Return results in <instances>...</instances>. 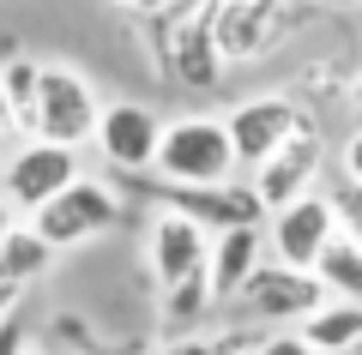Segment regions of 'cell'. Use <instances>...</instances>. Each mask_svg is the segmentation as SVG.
I'll return each mask as SVG.
<instances>
[{
    "instance_id": "1",
    "label": "cell",
    "mask_w": 362,
    "mask_h": 355,
    "mask_svg": "<svg viewBox=\"0 0 362 355\" xmlns=\"http://www.w3.org/2000/svg\"><path fill=\"white\" fill-rule=\"evenodd\" d=\"M242 175L223 114H175L163 121L157 151V187H230Z\"/></svg>"
},
{
    "instance_id": "2",
    "label": "cell",
    "mask_w": 362,
    "mask_h": 355,
    "mask_svg": "<svg viewBox=\"0 0 362 355\" xmlns=\"http://www.w3.org/2000/svg\"><path fill=\"white\" fill-rule=\"evenodd\" d=\"M218 6L223 0H187L169 25H151L157 30V61H163V73L181 90H218L223 73H230V61L218 49Z\"/></svg>"
},
{
    "instance_id": "3",
    "label": "cell",
    "mask_w": 362,
    "mask_h": 355,
    "mask_svg": "<svg viewBox=\"0 0 362 355\" xmlns=\"http://www.w3.org/2000/svg\"><path fill=\"white\" fill-rule=\"evenodd\" d=\"M97 121H103V97L78 66H42V102H37V139L61 145V151H85L97 145Z\"/></svg>"
},
{
    "instance_id": "4",
    "label": "cell",
    "mask_w": 362,
    "mask_h": 355,
    "mask_svg": "<svg viewBox=\"0 0 362 355\" xmlns=\"http://www.w3.org/2000/svg\"><path fill=\"white\" fill-rule=\"evenodd\" d=\"M25 223L37 229L54 253H73V247L103 241L109 229L121 223V199H115V187H109V181H90V175H85V181H73L54 205H42L37 217H25Z\"/></svg>"
},
{
    "instance_id": "5",
    "label": "cell",
    "mask_w": 362,
    "mask_h": 355,
    "mask_svg": "<svg viewBox=\"0 0 362 355\" xmlns=\"http://www.w3.org/2000/svg\"><path fill=\"white\" fill-rule=\"evenodd\" d=\"M73 181H85V157L78 151H61V145H42V139H25L6 169H0V193L18 217H37L42 205H54Z\"/></svg>"
},
{
    "instance_id": "6",
    "label": "cell",
    "mask_w": 362,
    "mask_h": 355,
    "mask_svg": "<svg viewBox=\"0 0 362 355\" xmlns=\"http://www.w3.org/2000/svg\"><path fill=\"white\" fill-rule=\"evenodd\" d=\"M302 102L296 97H284V90H266V97H247V102H235L230 114H223V127H230V145H235V163L254 175L266 157H278L290 139L302 133Z\"/></svg>"
},
{
    "instance_id": "7",
    "label": "cell",
    "mask_w": 362,
    "mask_h": 355,
    "mask_svg": "<svg viewBox=\"0 0 362 355\" xmlns=\"http://www.w3.org/2000/svg\"><path fill=\"white\" fill-rule=\"evenodd\" d=\"M145 187L157 193V211L199 223L211 241L230 229H266V205H259L254 181H230V187H157V181H145Z\"/></svg>"
},
{
    "instance_id": "8",
    "label": "cell",
    "mask_w": 362,
    "mask_h": 355,
    "mask_svg": "<svg viewBox=\"0 0 362 355\" xmlns=\"http://www.w3.org/2000/svg\"><path fill=\"white\" fill-rule=\"evenodd\" d=\"M332 241H338V211H332V199H326V187L308 193V199H296L290 211L266 217V253H272V265L314 271Z\"/></svg>"
},
{
    "instance_id": "9",
    "label": "cell",
    "mask_w": 362,
    "mask_h": 355,
    "mask_svg": "<svg viewBox=\"0 0 362 355\" xmlns=\"http://www.w3.org/2000/svg\"><path fill=\"white\" fill-rule=\"evenodd\" d=\"M157 151H163V121H157V109H145V102H103L97 157L115 175H127V181L157 175Z\"/></svg>"
},
{
    "instance_id": "10",
    "label": "cell",
    "mask_w": 362,
    "mask_h": 355,
    "mask_svg": "<svg viewBox=\"0 0 362 355\" xmlns=\"http://www.w3.org/2000/svg\"><path fill=\"white\" fill-rule=\"evenodd\" d=\"M326 301H332V295H326V283L314 277V271H290V265H272V259L254 271V283L235 295V307H242L247 319H259V325H302V319H314Z\"/></svg>"
},
{
    "instance_id": "11",
    "label": "cell",
    "mask_w": 362,
    "mask_h": 355,
    "mask_svg": "<svg viewBox=\"0 0 362 355\" xmlns=\"http://www.w3.org/2000/svg\"><path fill=\"white\" fill-rule=\"evenodd\" d=\"M145 265L157 277V295L181 289L194 277H211V235L199 223H187V217H175V211H157L145 223Z\"/></svg>"
},
{
    "instance_id": "12",
    "label": "cell",
    "mask_w": 362,
    "mask_h": 355,
    "mask_svg": "<svg viewBox=\"0 0 362 355\" xmlns=\"http://www.w3.org/2000/svg\"><path fill=\"white\" fill-rule=\"evenodd\" d=\"M320 169H326V139H320L314 121H302L296 139L254 169V193H259V205H266V217H278V211H290L296 199L320 193Z\"/></svg>"
},
{
    "instance_id": "13",
    "label": "cell",
    "mask_w": 362,
    "mask_h": 355,
    "mask_svg": "<svg viewBox=\"0 0 362 355\" xmlns=\"http://www.w3.org/2000/svg\"><path fill=\"white\" fill-rule=\"evenodd\" d=\"M290 18H296V6H242V0H223L218 6V49L230 66H247L259 61V54H272L278 42H284Z\"/></svg>"
},
{
    "instance_id": "14",
    "label": "cell",
    "mask_w": 362,
    "mask_h": 355,
    "mask_svg": "<svg viewBox=\"0 0 362 355\" xmlns=\"http://www.w3.org/2000/svg\"><path fill=\"white\" fill-rule=\"evenodd\" d=\"M266 265V229H230L211 241V295L218 307H235V295L254 283V271Z\"/></svg>"
},
{
    "instance_id": "15",
    "label": "cell",
    "mask_w": 362,
    "mask_h": 355,
    "mask_svg": "<svg viewBox=\"0 0 362 355\" xmlns=\"http://www.w3.org/2000/svg\"><path fill=\"white\" fill-rule=\"evenodd\" d=\"M296 331L314 355H350V349H362V301H326Z\"/></svg>"
},
{
    "instance_id": "16",
    "label": "cell",
    "mask_w": 362,
    "mask_h": 355,
    "mask_svg": "<svg viewBox=\"0 0 362 355\" xmlns=\"http://www.w3.org/2000/svg\"><path fill=\"white\" fill-rule=\"evenodd\" d=\"M49 265H54V247L30 223H18L0 241V289H30L37 277H49Z\"/></svg>"
},
{
    "instance_id": "17",
    "label": "cell",
    "mask_w": 362,
    "mask_h": 355,
    "mask_svg": "<svg viewBox=\"0 0 362 355\" xmlns=\"http://www.w3.org/2000/svg\"><path fill=\"white\" fill-rule=\"evenodd\" d=\"M42 66L49 61H30V54H13L0 66V90H6V109H13V127L25 139H37V102H42Z\"/></svg>"
},
{
    "instance_id": "18",
    "label": "cell",
    "mask_w": 362,
    "mask_h": 355,
    "mask_svg": "<svg viewBox=\"0 0 362 355\" xmlns=\"http://www.w3.org/2000/svg\"><path fill=\"white\" fill-rule=\"evenodd\" d=\"M314 277L326 283L332 301H362V247L350 241V235H338V241L326 247V259L314 265Z\"/></svg>"
},
{
    "instance_id": "19",
    "label": "cell",
    "mask_w": 362,
    "mask_h": 355,
    "mask_svg": "<svg viewBox=\"0 0 362 355\" xmlns=\"http://www.w3.org/2000/svg\"><path fill=\"white\" fill-rule=\"evenodd\" d=\"M326 199H332V211H338V235H350V241L362 247V181H350V175L326 181Z\"/></svg>"
},
{
    "instance_id": "20",
    "label": "cell",
    "mask_w": 362,
    "mask_h": 355,
    "mask_svg": "<svg viewBox=\"0 0 362 355\" xmlns=\"http://www.w3.org/2000/svg\"><path fill=\"white\" fill-rule=\"evenodd\" d=\"M109 6H121V13L139 18V25H169V18H175L187 0H109Z\"/></svg>"
},
{
    "instance_id": "21",
    "label": "cell",
    "mask_w": 362,
    "mask_h": 355,
    "mask_svg": "<svg viewBox=\"0 0 362 355\" xmlns=\"http://www.w3.org/2000/svg\"><path fill=\"white\" fill-rule=\"evenodd\" d=\"M151 355H223V343H218V337H194V331H187V337H169V343H157Z\"/></svg>"
},
{
    "instance_id": "22",
    "label": "cell",
    "mask_w": 362,
    "mask_h": 355,
    "mask_svg": "<svg viewBox=\"0 0 362 355\" xmlns=\"http://www.w3.org/2000/svg\"><path fill=\"white\" fill-rule=\"evenodd\" d=\"M30 343H37V337H30V325H25V319H0V355H30Z\"/></svg>"
},
{
    "instance_id": "23",
    "label": "cell",
    "mask_w": 362,
    "mask_h": 355,
    "mask_svg": "<svg viewBox=\"0 0 362 355\" xmlns=\"http://www.w3.org/2000/svg\"><path fill=\"white\" fill-rule=\"evenodd\" d=\"M254 355H314V349L302 343V331H272V337H259Z\"/></svg>"
},
{
    "instance_id": "24",
    "label": "cell",
    "mask_w": 362,
    "mask_h": 355,
    "mask_svg": "<svg viewBox=\"0 0 362 355\" xmlns=\"http://www.w3.org/2000/svg\"><path fill=\"white\" fill-rule=\"evenodd\" d=\"M338 163H344V175H350V181H362V127H356V133L344 139V151H338Z\"/></svg>"
},
{
    "instance_id": "25",
    "label": "cell",
    "mask_w": 362,
    "mask_h": 355,
    "mask_svg": "<svg viewBox=\"0 0 362 355\" xmlns=\"http://www.w3.org/2000/svg\"><path fill=\"white\" fill-rule=\"evenodd\" d=\"M18 223H25V217H18V211H13V205H6V193H0V241H6V235H13V229H18Z\"/></svg>"
},
{
    "instance_id": "26",
    "label": "cell",
    "mask_w": 362,
    "mask_h": 355,
    "mask_svg": "<svg viewBox=\"0 0 362 355\" xmlns=\"http://www.w3.org/2000/svg\"><path fill=\"white\" fill-rule=\"evenodd\" d=\"M308 6H320V13H356L362 0H308Z\"/></svg>"
},
{
    "instance_id": "27",
    "label": "cell",
    "mask_w": 362,
    "mask_h": 355,
    "mask_svg": "<svg viewBox=\"0 0 362 355\" xmlns=\"http://www.w3.org/2000/svg\"><path fill=\"white\" fill-rule=\"evenodd\" d=\"M18 295H25V289H0V319H13V313H18Z\"/></svg>"
},
{
    "instance_id": "28",
    "label": "cell",
    "mask_w": 362,
    "mask_h": 355,
    "mask_svg": "<svg viewBox=\"0 0 362 355\" xmlns=\"http://www.w3.org/2000/svg\"><path fill=\"white\" fill-rule=\"evenodd\" d=\"M6 133H18V127H13V109H6V90H0V139Z\"/></svg>"
},
{
    "instance_id": "29",
    "label": "cell",
    "mask_w": 362,
    "mask_h": 355,
    "mask_svg": "<svg viewBox=\"0 0 362 355\" xmlns=\"http://www.w3.org/2000/svg\"><path fill=\"white\" fill-rule=\"evenodd\" d=\"M350 102H356V114H362V66H356V78H350Z\"/></svg>"
},
{
    "instance_id": "30",
    "label": "cell",
    "mask_w": 362,
    "mask_h": 355,
    "mask_svg": "<svg viewBox=\"0 0 362 355\" xmlns=\"http://www.w3.org/2000/svg\"><path fill=\"white\" fill-rule=\"evenodd\" d=\"M242 6H278V13H284V6H296V0H242Z\"/></svg>"
},
{
    "instance_id": "31",
    "label": "cell",
    "mask_w": 362,
    "mask_h": 355,
    "mask_svg": "<svg viewBox=\"0 0 362 355\" xmlns=\"http://www.w3.org/2000/svg\"><path fill=\"white\" fill-rule=\"evenodd\" d=\"M30 355H54V349H49V343H30Z\"/></svg>"
},
{
    "instance_id": "32",
    "label": "cell",
    "mask_w": 362,
    "mask_h": 355,
    "mask_svg": "<svg viewBox=\"0 0 362 355\" xmlns=\"http://www.w3.org/2000/svg\"><path fill=\"white\" fill-rule=\"evenodd\" d=\"M0 169H6V157H0Z\"/></svg>"
},
{
    "instance_id": "33",
    "label": "cell",
    "mask_w": 362,
    "mask_h": 355,
    "mask_svg": "<svg viewBox=\"0 0 362 355\" xmlns=\"http://www.w3.org/2000/svg\"><path fill=\"white\" fill-rule=\"evenodd\" d=\"M350 355H362V349H350Z\"/></svg>"
}]
</instances>
